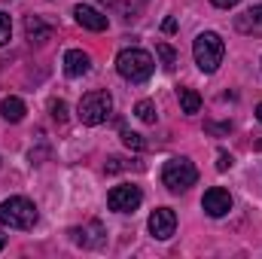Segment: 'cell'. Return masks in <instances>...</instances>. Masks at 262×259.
Listing matches in <instances>:
<instances>
[{"label":"cell","mask_w":262,"mask_h":259,"mask_svg":"<svg viewBox=\"0 0 262 259\" xmlns=\"http://www.w3.org/2000/svg\"><path fill=\"white\" fill-rule=\"evenodd\" d=\"M116 70L128 82H146L156 70V61L146 49H122L119 58H116Z\"/></svg>","instance_id":"obj_1"},{"label":"cell","mask_w":262,"mask_h":259,"mask_svg":"<svg viewBox=\"0 0 262 259\" xmlns=\"http://www.w3.org/2000/svg\"><path fill=\"white\" fill-rule=\"evenodd\" d=\"M223 55H226V46H223L220 34L204 31V34L195 37V43H192V58H195V64H198L201 73H213L216 67L223 64Z\"/></svg>","instance_id":"obj_2"},{"label":"cell","mask_w":262,"mask_h":259,"mask_svg":"<svg viewBox=\"0 0 262 259\" xmlns=\"http://www.w3.org/2000/svg\"><path fill=\"white\" fill-rule=\"evenodd\" d=\"M37 204L15 195V198H6L0 204V226H9V229H34L37 226Z\"/></svg>","instance_id":"obj_3"},{"label":"cell","mask_w":262,"mask_h":259,"mask_svg":"<svg viewBox=\"0 0 262 259\" xmlns=\"http://www.w3.org/2000/svg\"><path fill=\"white\" fill-rule=\"evenodd\" d=\"M195 180H198V168L186 159V156L168 159L165 168H162V183H165L171 192H186L189 186H195Z\"/></svg>","instance_id":"obj_4"},{"label":"cell","mask_w":262,"mask_h":259,"mask_svg":"<svg viewBox=\"0 0 262 259\" xmlns=\"http://www.w3.org/2000/svg\"><path fill=\"white\" fill-rule=\"evenodd\" d=\"M76 113H79V122L82 125H101V122H107V116L113 113L110 92H89V95H82Z\"/></svg>","instance_id":"obj_5"},{"label":"cell","mask_w":262,"mask_h":259,"mask_svg":"<svg viewBox=\"0 0 262 259\" xmlns=\"http://www.w3.org/2000/svg\"><path fill=\"white\" fill-rule=\"evenodd\" d=\"M140 201H143V192H140V186H134V183L113 186L110 195H107V204H110V210H116V213H134V210L140 207Z\"/></svg>","instance_id":"obj_6"},{"label":"cell","mask_w":262,"mask_h":259,"mask_svg":"<svg viewBox=\"0 0 262 259\" xmlns=\"http://www.w3.org/2000/svg\"><path fill=\"white\" fill-rule=\"evenodd\" d=\"M149 235L152 238H159V241H168L171 235H174V229H177V213L171 210V207H156L152 213H149Z\"/></svg>","instance_id":"obj_7"},{"label":"cell","mask_w":262,"mask_h":259,"mask_svg":"<svg viewBox=\"0 0 262 259\" xmlns=\"http://www.w3.org/2000/svg\"><path fill=\"white\" fill-rule=\"evenodd\" d=\"M201 207H204L207 217H226V213L232 210V195L226 192V189H220V186H213V189L204 192Z\"/></svg>","instance_id":"obj_8"},{"label":"cell","mask_w":262,"mask_h":259,"mask_svg":"<svg viewBox=\"0 0 262 259\" xmlns=\"http://www.w3.org/2000/svg\"><path fill=\"white\" fill-rule=\"evenodd\" d=\"M73 18H76V25H82L85 31H95V34L98 31H107V25H110L104 12H98L95 6H82V3L73 9Z\"/></svg>","instance_id":"obj_9"},{"label":"cell","mask_w":262,"mask_h":259,"mask_svg":"<svg viewBox=\"0 0 262 259\" xmlns=\"http://www.w3.org/2000/svg\"><path fill=\"white\" fill-rule=\"evenodd\" d=\"M92 70V58L82 52V49H67L64 52V73L67 76H85Z\"/></svg>","instance_id":"obj_10"},{"label":"cell","mask_w":262,"mask_h":259,"mask_svg":"<svg viewBox=\"0 0 262 259\" xmlns=\"http://www.w3.org/2000/svg\"><path fill=\"white\" fill-rule=\"evenodd\" d=\"M235 28L241 34H262V3L253 6V9H247V12H241L235 18Z\"/></svg>","instance_id":"obj_11"},{"label":"cell","mask_w":262,"mask_h":259,"mask_svg":"<svg viewBox=\"0 0 262 259\" xmlns=\"http://www.w3.org/2000/svg\"><path fill=\"white\" fill-rule=\"evenodd\" d=\"M25 34H28L31 43H46V40L52 37V28H49L40 15H28V18H25Z\"/></svg>","instance_id":"obj_12"},{"label":"cell","mask_w":262,"mask_h":259,"mask_svg":"<svg viewBox=\"0 0 262 259\" xmlns=\"http://www.w3.org/2000/svg\"><path fill=\"white\" fill-rule=\"evenodd\" d=\"M25 101L21 98H15V95H9V98H3L0 101V116L6 119V122H21L25 119Z\"/></svg>","instance_id":"obj_13"},{"label":"cell","mask_w":262,"mask_h":259,"mask_svg":"<svg viewBox=\"0 0 262 259\" xmlns=\"http://www.w3.org/2000/svg\"><path fill=\"white\" fill-rule=\"evenodd\" d=\"M177 101H180V110L186 116H195L198 110H201V95H198L195 89H177Z\"/></svg>","instance_id":"obj_14"},{"label":"cell","mask_w":262,"mask_h":259,"mask_svg":"<svg viewBox=\"0 0 262 259\" xmlns=\"http://www.w3.org/2000/svg\"><path fill=\"white\" fill-rule=\"evenodd\" d=\"M134 116H137L140 122H146V125H156V119H159L152 101H137V104H134Z\"/></svg>","instance_id":"obj_15"},{"label":"cell","mask_w":262,"mask_h":259,"mask_svg":"<svg viewBox=\"0 0 262 259\" xmlns=\"http://www.w3.org/2000/svg\"><path fill=\"white\" fill-rule=\"evenodd\" d=\"M156 55L162 58V67H165L168 73L174 70V64H177V52H174V49H171L168 43H156Z\"/></svg>","instance_id":"obj_16"},{"label":"cell","mask_w":262,"mask_h":259,"mask_svg":"<svg viewBox=\"0 0 262 259\" xmlns=\"http://www.w3.org/2000/svg\"><path fill=\"white\" fill-rule=\"evenodd\" d=\"M122 143L128 146V149H143L146 146V140H143V134H137V131H128V128H122Z\"/></svg>","instance_id":"obj_17"},{"label":"cell","mask_w":262,"mask_h":259,"mask_svg":"<svg viewBox=\"0 0 262 259\" xmlns=\"http://www.w3.org/2000/svg\"><path fill=\"white\" fill-rule=\"evenodd\" d=\"M9 37H12V18L6 12H0V46H6Z\"/></svg>","instance_id":"obj_18"},{"label":"cell","mask_w":262,"mask_h":259,"mask_svg":"<svg viewBox=\"0 0 262 259\" xmlns=\"http://www.w3.org/2000/svg\"><path fill=\"white\" fill-rule=\"evenodd\" d=\"M49 110H52V119H55V122H64L67 119V104L64 101H52Z\"/></svg>","instance_id":"obj_19"},{"label":"cell","mask_w":262,"mask_h":259,"mask_svg":"<svg viewBox=\"0 0 262 259\" xmlns=\"http://www.w3.org/2000/svg\"><path fill=\"white\" fill-rule=\"evenodd\" d=\"M232 168V156L229 153H220L216 156V171H229Z\"/></svg>","instance_id":"obj_20"},{"label":"cell","mask_w":262,"mask_h":259,"mask_svg":"<svg viewBox=\"0 0 262 259\" xmlns=\"http://www.w3.org/2000/svg\"><path fill=\"white\" fill-rule=\"evenodd\" d=\"M210 3H213L216 9H229V6H238L241 0H210Z\"/></svg>","instance_id":"obj_21"},{"label":"cell","mask_w":262,"mask_h":259,"mask_svg":"<svg viewBox=\"0 0 262 259\" xmlns=\"http://www.w3.org/2000/svg\"><path fill=\"white\" fill-rule=\"evenodd\" d=\"M162 28H165L168 34H174V31H177V21H174V18H165V25H162Z\"/></svg>","instance_id":"obj_22"},{"label":"cell","mask_w":262,"mask_h":259,"mask_svg":"<svg viewBox=\"0 0 262 259\" xmlns=\"http://www.w3.org/2000/svg\"><path fill=\"white\" fill-rule=\"evenodd\" d=\"M3 247H6V235L0 232V250H3Z\"/></svg>","instance_id":"obj_23"},{"label":"cell","mask_w":262,"mask_h":259,"mask_svg":"<svg viewBox=\"0 0 262 259\" xmlns=\"http://www.w3.org/2000/svg\"><path fill=\"white\" fill-rule=\"evenodd\" d=\"M256 119H259V122H262V104H259V107H256Z\"/></svg>","instance_id":"obj_24"},{"label":"cell","mask_w":262,"mask_h":259,"mask_svg":"<svg viewBox=\"0 0 262 259\" xmlns=\"http://www.w3.org/2000/svg\"><path fill=\"white\" fill-rule=\"evenodd\" d=\"M107 3H113V0H107Z\"/></svg>","instance_id":"obj_25"}]
</instances>
